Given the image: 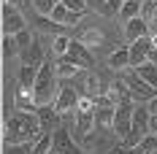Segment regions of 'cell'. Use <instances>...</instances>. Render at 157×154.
<instances>
[{
    "label": "cell",
    "instance_id": "1",
    "mask_svg": "<svg viewBox=\"0 0 157 154\" xmlns=\"http://www.w3.org/2000/svg\"><path fill=\"white\" fill-rule=\"evenodd\" d=\"M41 122L35 111H19L6 119V143L8 146H22V143H33L41 138Z\"/></svg>",
    "mask_w": 157,
    "mask_h": 154
},
{
    "label": "cell",
    "instance_id": "2",
    "mask_svg": "<svg viewBox=\"0 0 157 154\" xmlns=\"http://www.w3.org/2000/svg\"><path fill=\"white\" fill-rule=\"evenodd\" d=\"M57 81H60L57 65H54V62H44V65L38 68V78H35V87H33V92H35V106H49V103L57 100V95H60Z\"/></svg>",
    "mask_w": 157,
    "mask_h": 154
},
{
    "label": "cell",
    "instance_id": "3",
    "mask_svg": "<svg viewBox=\"0 0 157 154\" xmlns=\"http://www.w3.org/2000/svg\"><path fill=\"white\" fill-rule=\"evenodd\" d=\"M73 116H76V141L81 143V138L90 135V130L95 127V100L81 95V103H78Z\"/></svg>",
    "mask_w": 157,
    "mask_h": 154
},
{
    "label": "cell",
    "instance_id": "4",
    "mask_svg": "<svg viewBox=\"0 0 157 154\" xmlns=\"http://www.w3.org/2000/svg\"><path fill=\"white\" fill-rule=\"evenodd\" d=\"M144 62H157V43L152 35L130 43V68H138Z\"/></svg>",
    "mask_w": 157,
    "mask_h": 154
},
{
    "label": "cell",
    "instance_id": "5",
    "mask_svg": "<svg viewBox=\"0 0 157 154\" xmlns=\"http://www.w3.org/2000/svg\"><path fill=\"white\" fill-rule=\"evenodd\" d=\"M52 154H84V149H81V143L68 133V127L60 124V127L54 130V138H52Z\"/></svg>",
    "mask_w": 157,
    "mask_h": 154
},
{
    "label": "cell",
    "instance_id": "6",
    "mask_svg": "<svg viewBox=\"0 0 157 154\" xmlns=\"http://www.w3.org/2000/svg\"><path fill=\"white\" fill-rule=\"evenodd\" d=\"M65 60L73 62L78 70H92L95 68V57H92V51H90V46L81 43V41H76V38H71V49H68Z\"/></svg>",
    "mask_w": 157,
    "mask_h": 154
},
{
    "label": "cell",
    "instance_id": "7",
    "mask_svg": "<svg viewBox=\"0 0 157 154\" xmlns=\"http://www.w3.org/2000/svg\"><path fill=\"white\" fill-rule=\"evenodd\" d=\"M133 114H136V103H133V100H127V103H119V106H117L114 127H111V130H114L122 141L127 138V133H130V127H133Z\"/></svg>",
    "mask_w": 157,
    "mask_h": 154
},
{
    "label": "cell",
    "instance_id": "8",
    "mask_svg": "<svg viewBox=\"0 0 157 154\" xmlns=\"http://www.w3.org/2000/svg\"><path fill=\"white\" fill-rule=\"evenodd\" d=\"M125 84H127V89H130V97H133L136 103H149L152 97H157V89L149 84V81H144L138 73L127 76V78H125Z\"/></svg>",
    "mask_w": 157,
    "mask_h": 154
},
{
    "label": "cell",
    "instance_id": "9",
    "mask_svg": "<svg viewBox=\"0 0 157 154\" xmlns=\"http://www.w3.org/2000/svg\"><path fill=\"white\" fill-rule=\"evenodd\" d=\"M78 103H81V92H78L76 87H71V84H63V87H60V95H57V100H54V108L65 116V114H76Z\"/></svg>",
    "mask_w": 157,
    "mask_h": 154
},
{
    "label": "cell",
    "instance_id": "10",
    "mask_svg": "<svg viewBox=\"0 0 157 154\" xmlns=\"http://www.w3.org/2000/svg\"><path fill=\"white\" fill-rule=\"evenodd\" d=\"M25 16L19 14L16 3H3V35H16L19 30H25Z\"/></svg>",
    "mask_w": 157,
    "mask_h": 154
},
{
    "label": "cell",
    "instance_id": "11",
    "mask_svg": "<svg viewBox=\"0 0 157 154\" xmlns=\"http://www.w3.org/2000/svg\"><path fill=\"white\" fill-rule=\"evenodd\" d=\"M35 114H38V122H41V130H44V133H52V130L60 127V116H63V114L54 108V103L38 106V108H35Z\"/></svg>",
    "mask_w": 157,
    "mask_h": 154
},
{
    "label": "cell",
    "instance_id": "12",
    "mask_svg": "<svg viewBox=\"0 0 157 154\" xmlns=\"http://www.w3.org/2000/svg\"><path fill=\"white\" fill-rule=\"evenodd\" d=\"M125 35H127V41H130V43H133V41H138V38H146V35H149V22L141 19V16H136V19L125 22Z\"/></svg>",
    "mask_w": 157,
    "mask_h": 154
},
{
    "label": "cell",
    "instance_id": "13",
    "mask_svg": "<svg viewBox=\"0 0 157 154\" xmlns=\"http://www.w3.org/2000/svg\"><path fill=\"white\" fill-rule=\"evenodd\" d=\"M14 106L19 111H35V92H33V87H16V97H14Z\"/></svg>",
    "mask_w": 157,
    "mask_h": 154
},
{
    "label": "cell",
    "instance_id": "14",
    "mask_svg": "<svg viewBox=\"0 0 157 154\" xmlns=\"http://www.w3.org/2000/svg\"><path fill=\"white\" fill-rule=\"evenodd\" d=\"M106 95H109V100L114 103V106L133 100V97H130V89H127V84H125V78H122V81H114L111 87H106ZM133 103H136V100H133Z\"/></svg>",
    "mask_w": 157,
    "mask_h": 154
},
{
    "label": "cell",
    "instance_id": "15",
    "mask_svg": "<svg viewBox=\"0 0 157 154\" xmlns=\"http://www.w3.org/2000/svg\"><path fill=\"white\" fill-rule=\"evenodd\" d=\"M117 106H95V127H114Z\"/></svg>",
    "mask_w": 157,
    "mask_h": 154
},
{
    "label": "cell",
    "instance_id": "16",
    "mask_svg": "<svg viewBox=\"0 0 157 154\" xmlns=\"http://www.w3.org/2000/svg\"><path fill=\"white\" fill-rule=\"evenodd\" d=\"M22 65H35V68L44 65V49H41V43H33L30 49L22 51Z\"/></svg>",
    "mask_w": 157,
    "mask_h": 154
},
{
    "label": "cell",
    "instance_id": "17",
    "mask_svg": "<svg viewBox=\"0 0 157 154\" xmlns=\"http://www.w3.org/2000/svg\"><path fill=\"white\" fill-rule=\"evenodd\" d=\"M109 65L114 70H122V68H130V46H122L117 49L114 54L109 57Z\"/></svg>",
    "mask_w": 157,
    "mask_h": 154
},
{
    "label": "cell",
    "instance_id": "18",
    "mask_svg": "<svg viewBox=\"0 0 157 154\" xmlns=\"http://www.w3.org/2000/svg\"><path fill=\"white\" fill-rule=\"evenodd\" d=\"M76 41L87 43V46H100V43H103V32L98 30V27H90V30H78V32H76Z\"/></svg>",
    "mask_w": 157,
    "mask_h": 154
},
{
    "label": "cell",
    "instance_id": "19",
    "mask_svg": "<svg viewBox=\"0 0 157 154\" xmlns=\"http://www.w3.org/2000/svg\"><path fill=\"white\" fill-rule=\"evenodd\" d=\"M98 95H106V89L100 87V78L95 73H87V78H84V97H98Z\"/></svg>",
    "mask_w": 157,
    "mask_h": 154
},
{
    "label": "cell",
    "instance_id": "20",
    "mask_svg": "<svg viewBox=\"0 0 157 154\" xmlns=\"http://www.w3.org/2000/svg\"><path fill=\"white\" fill-rule=\"evenodd\" d=\"M133 70H136V73H138L144 81H149V84L157 89V62H144V65L133 68Z\"/></svg>",
    "mask_w": 157,
    "mask_h": 154
},
{
    "label": "cell",
    "instance_id": "21",
    "mask_svg": "<svg viewBox=\"0 0 157 154\" xmlns=\"http://www.w3.org/2000/svg\"><path fill=\"white\" fill-rule=\"evenodd\" d=\"M141 6H144V0H125V3H122V11H119V16H122L125 22H130V19L141 16Z\"/></svg>",
    "mask_w": 157,
    "mask_h": 154
},
{
    "label": "cell",
    "instance_id": "22",
    "mask_svg": "<svg viewBox=\"0 0 157 154\" xmlns=\"http://www.w3.org/2000/svg\"><path fill=\"white\" fill-rule=\"evenodd\" d=\"M35 78H38V68L35 65H22L19 68V84L22 87H35Z\"/></svg>",
    "mask_w": 157,
    "mask_h": 154
},
{
    "label": "cell",
    "instance_id": "23",
    "mask_svg": "<svg viewBox=\"0 0 157 154\" xmlns=\"http://www.w3.org/2000/svg\"><path fill=\"white\" fill-rule=\"evenodd\" d=\"M52 138H54V133H41V138L33 143V154H49L52 152Z\"/></svg>",
    "mask_w": 157,
    "mask_h": 154
},
{
    "label": "cell",
    "instance_id": "24",
    "mask_svg": "<svg viewBox=\"0 0 157 154\" xmlns=\"http://www.w3.org/2000/svg\"><path fill=\"white\" fill-rule=\"evenodd\" d=\"M68 49H71V35H54V41H52V51H54L57 57H65Z\"/></svg>",
    "mask_w": 157,
    "mask_h": 154
},
{
    "label": "cell",
    "instance_id": "25",
    "mask_svg": "<svg viewBox=\"0 0 157 154\" xmlns=\"http://www.w3.org/2000/svg\"><path fill=\"white\" fill-rule=\"evenodd\" d=\"M22 49L16 43V35H3V57H16Z\"/></svg>",
    "mask_w": 157,
    "mask_h": 154
},
{
    "label": "cell",
    "instance_id": "26",
    "mask_svg": "<svg viewBox=\"0 0 157 154\" xmlns=\"http://www.w3.org/2000/svg\"><path fill=\"white\" fill-rule=\"evenodd\" d=\"M76 65H73V62H68L65 60V57H60V62H57V76H60V81H63V78H71V76H76Z\"/></svg>",
    "mask_w": 157,
    "mask_h": 154
},
{
    "label": "cell",
    "instance_id": "27",
    "mask_svg": "<svg viewBox=\"0 0 157 154\" xmlns=\"http://www.w3.org/2000/svg\"><path fill=\"white\" fill-rule=\"evenodd\" d=\"M57 3H60V0H33V8L41 16H52V11H54Z\"/></svg>",
    "mask_w": 157,
    "mask_h": 154
},
{
    "label": "cell",
    "instance_id": "28",
    "mask_svg": "<svg viewBox=\"0 0 157 154\" xmlns=\"http://www.w3.org/2000/svg\"><path fill=\"white\" fill-rule=\"evenodd\" d=\"M16 43H19L22 51H25V49H30L33 43H35V41H33V32L27 30V27H25V30H19V32H16ZM22 51H19V54H22Z\"/></svg>",
    "mask_w": 157,
    "mask_h": 154
},
{
    "label": "cell",
    "instance_id": "29",
    "mask_svg": "<svg viewBox=\"0 0 157 154\" xmlns=\"http://www.w3.org/2000/svg\"><path fill=\"white\" fill-rule=\"evenodd\" d=\"M65 16H68V6H65L63 0L54 6V11H52V22H57V24H63L65 22Z\"/></svg>",
    "mask_w": 157,
    "mask_h": 154
},
{
    "label": "cell",
    "instance_id": "30",
    "mask_svg": "<svg viewBox=\"0 0 157 154\" xmlns=\"http://www.w3.org/2000/svg\"><path fill=\"white\" fill-rule=\"evenodd\" d=\"M84 14H87V11H68V16H65V27H73V24H78V22H81V19H84Z\"/></svg>",
    "mask_w": 157,
    "mask_h": 154
},
{
    "label": "cell",
    "instance_id": "31",
    "mask_svg": "<svg viewBox=\"0 0 157 154\" xmlns=\"http://www.w3.org/2000/svg\"><path fill=\"white\" fill-rule=\"evenodd\" d=\"M149 35L155 38V43H157V16H152V19H149Z\"/></svg>",
    "mask_w": 157,
    "mask_h": 154
},
{
    "label": "cell",
    "instance_id": "32",
    "mask_svg": "<svg viewBox=\"0 0 157 154\" xmlns=\"http://www.w3.org/2000/svg\"><path fill=\"white\" fill-rule=\"evenodd\" d=\"M146 108H149V114H152V116H157V97H152V100L146 103Z\"/></svg>",
    "mask_w": 157,
    "mask_h": 154
},
{
    "label": "cell",
    "instance_id": "33",
    "mask_svg": "<svg viewBox=\"0 0 157 154\" xmlns=\"http://www.w3.org/2000/svg\"><path fill=\"white\" fill-rule=\"evenodd\" d=\"M149 130H152V133H157V116H152V119H149Z\"/></svg>",
    "mask_w": 157,
    "mask_h": 154
},
{
    "label": "cell",
    "instance_id": "34",
    "mask_svg": "<svg viewBox=\"0 0 157 154\" xmlns=\"http://www.w3.org/2000/svg\"><path fill=\"white\" fill-rule=\"evenodd\" d=\"M49 154H52V152H49Z\"/></svg>",
    "mask_w": 157,
    "mask_h": 154
},
{
    "label": "cell",
    "instance_id": "35",
    "mask_svg": "<svg viewBox=\"0 0 157 154\" xmlns=\"http://www.w3.org/2000/svg\"><path fill=\"white\" fill-rule=\"evenodd\" d=\"M155 154H157V152H155Z\"/></svg>",
    "mask_w": 157,
    "mask_h": 154
}]
</instances>
